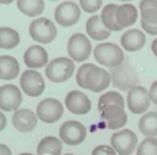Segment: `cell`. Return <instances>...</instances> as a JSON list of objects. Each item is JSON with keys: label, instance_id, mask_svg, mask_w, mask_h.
<instances>
[{"label": "cell", "instance_id": "cell-1", "mask_svg": "<svg viewBox=\"0 0 157 155\" xmlns=\"http://www.w3.org/2000/svg\"><path fill=\"white\" fill-rule=\"evenodd\" d=\"M76 82L82 89H87L93 92H99L105 90L110 85L112 78L110 73H108L107 70L88 63L78 68L76 73Z\"/></svg>", "mask_w": 157, "mask_h": 155}, {"label": "cell", "instance_id": "cell-2", "mask_svg": "<svg viewBox=\"0 0 157 155\" xmlns=\"http://www.w3.org/2000/svg\"><path fill=\"white\" fill-rule=\"evenodd\" d=\"M96 60L108 68H118L124 63V53L121 48L112 42H104L97 44V47L93 50Z\"/></svg>", "mask_w": 157, "mask_h": 155}, {"label": "cell", "instance_id": "cell-3", "mask_svg": "<svg viewBox=\"0 0 157 155\" xmlns=\"http://www.w3.org/2000/svg\"><path fill=\"white\" fill-rule=\"evenodd\" d=\"M112 84L114 87L124 91H130L131 89L139 86V75L130 63H123L118 68L110 70Z\"/></svg>", "mask_w": 157, "mask_h": 155}, {"label": "cell", "instance_id": "cell-4", "mask_svg": "<svg viewBox=\"0 0 157 155\" xmlns=\"http://www.w3.org/2000/svg\"><path fill=\"white\" fill-rule=\"evenodd\" d=\"M74 70V62L69 58L60 57L49 62L45 68V76L53 82H64L72 76Z\"/></svg>", "mask_w": 157, "mask_h": 155}, {"label": "cell", "instance_id": "cell-5", "mask_svg": "<svg viewBox=\"0 0 157 155\" xmlns=\"http://www.w3.org/2000/svg\"><path fill=\"white\" fill-rule=\"evenodd\" d=\"M55 25L47 17H39L31 22L29 25V36L33 41L38 43H50L56 37Z\"/></svg>", "mask_w": 157, "mask_h": 155}, {"label": "cell", "instance_id": "cell-6", "mask_svg": "<svg viewBox=\"0 0 157 155\" xmlns=\"http://www.w3.org/2000/svg\"><path fill=\"white\" fill-rule=\"evenodd\" d=\"M92 50L91 42L88 41L87 36L83 33H75L69 38L67 42V53L69 57L75 62H83L86 60Z\"/></svg>", "mask_w": 157, "mask_h": 155}, {"label": "cell", "instance_id": "cell-7", "mask_svg": "<svg viewBox=\"0 0 157 155\" xmlns=\"http://www.w3.org/2000/svg\"><path fill=\"white\" fill-rule=\"evenodd\" d=\"M87 135L85 125L77 121H67L63 123L59 130L60 140L67 145H78L81 144Z\"/></svg>", "mask_w": 157, "mask_h": 155}, {"label": "cell", "instance_id": "cell-8", "mask_svg": "<svg viewBox=\"0 0 157 155\" xmlns=\"http://www.w3.org/2000/svg\"><path fill=\"white\" fill-rule=\"evenodd\" d=\"M110 144L119 155H130L136 149L137 137L130 129H121L112 135Z\"/></svg>", "mask_w": 157, "mask_h": 155}, {"label": "cell", "instance_id": "cell-9", "mask_svg": "<svg viewBox=\"0 0 157 155\" xmlns=\"http://www.w3.org/2000/svg\"><path fill=\"white\" fill-rule=\"evenodd\" d=\"M64 113L63 105L55 98H44L37 105L36 114L39 121L44 123L56 122Z\"/></svg>", "mask_w": 157, "mask_h": 155}, {"label": "cell", "instance_id": "cell-10", "mask_svg": "<svg viewBox=\"0 0 157 155\" xmlns=\"http://www.w3.org/2000/svg\"><path fill=\"white\" fill-rule=\"evenodd\" d=\"M55 21L63 27H70L75 25L81 17V10L74 1H64L59 4L54 11Z\"/></svg>", "mask_w": 157, "mask_h": 155}, {"label": "cell", "instance_id": "cell-11", "mask_svg": "<svg viewBox=\"0 0 157 155\" xmlns=\"http://www.w3.org/2000/svg\"><path fill=\"white\" fill-rule=\"evenodd\" d=\"M20 85H21L22 91L31 97H37L42 95L45 87L42 75L38 71L29 70V69L22 73L21 79H20Z\"/></svg>", "mask_w": 157, "mask_h": 155}, {"label": "cell", "instance_id": "cell-12", "mask_svg": "<svg viewBox=\"0 0 157 155\" xmlns=\"http://www.w3.org/2000/svg\"><path fill=\"white\" fill-rule=\"evenodd\" d=\"M150 102H151L150 92L144 86H136L130 91H128L126 103H128V108L132 113L140 114L146 112L150 106Z\"/></svg>", "mask_w": 157, "mask_h": 155}, {"label": "cell", "instance_id": "cell-13", "mask_svg": "<svg viewBox=\"0 0 157 155\" xmlns=\"http://www.w3.org/2000/svg\"><path fill=\"white\" fill-rule=\"evenodd\" d=\"M22 103V93L20 89L12 84H5L0 87V109L18 111Z\"/></svg>", "mask_w": 157, "mask_h": 155}, {"label": "cell", "instance_id": "cell-14", "mask_svg": "<svg viewBox=\"0 0 157 155\" xmlns=\"http://www.w3.org/2000/svg\"><path fill=\"white\" fill-rule=\"evenodd\" d=\"M66 108L74 114H86L91 109V100L82 91H70L65 97Z\"/></svg>", "mask_w": 157, "mask_h": 155}, {"label": "cell", "instance_id": "cell-15", "mask_svg": "<svg viewBox=\"0 0 157 155\" xmlns=\"http://www.w3.org/2000/svg\"><path fill=\"white\" fill-rule=\"evenodd\" d=\"M101 118L108 129H120L126 124L128 116L124 108L119 106H109L101 112Z\"/></svg>", "mask_w": 157, "mask_h": 155}, {"label": "cell", "instance_id": "cell-16", "mask_svg": "<svg viewBox=\"0 0 157 155\" xmlns=\"http://www.w3.org/2000/svg\"><path fill=\"white\" fill-rule=\"evenodd\" d=\"M37 121H38L37 114L34 112H32L31 109H28V108L18 109L12 116L13 127L18 132H22V133L33 130L37 125Z\"/></svg>", "mask_w": 157, "mask_h": 155}, {"label": "cell", "instance_id": "cell-17", "mask_svg": "<svg viewBox=\"0 0 157 155\" xmlns=\"http://www.w3.org/2000/svg\"><path fill=\"white\" fill-rule=\"evenodd\" d=\"M23 60L29 69H38L48 63V53L43 47L34 44L25 52Z\"/></svg>", "mask_w": 157, "mask_h": 155}, {"label": "cell", "instance_id": "cell-18", "mask_svg": "<svg viewBox=\"0 0 157 155\" xmlns=\"http://www.w3.org/2000/svg\"><path fill=\"white\" fill-rule=\"evenodd\" d=\"M121 46L128 52H136L140 50L146 42V36L142 31L137 28H132L129 31H125L120 38Z\"/></svg>", "mask_w": 157, "mask_h": 155}, {"label": "cell", "instance_id": "cell-19", "mask_svg": "<svg viewBox=\"0 0 157 155\" xmlns=\"http://www.w3.org/2000/svg\"><path fill=\"white\" fill-rule=\"evenodd\" d=\"M86 32L87 34L94 39V41H104L110 36V32L104 23L102 22L101 16L94 15L92 17H90L86 22Z\"/></svg>", "mask_w": 157, "mask_h": 155}, {"label": "cell", "instance_id": "cell-20", "mask_svg": "<svg viewBox=\"0 0 157 155\" xmlns=\"http://www.w3.org/2000/svg\"><path fill=\"white\" fill-rule=\"evenodd\" d=\"M137 20V9L132 4H121L117 10V21L119 26L124 30L134 25Z\"/></svg>", "mask_w": 157, "mask_h": 155}, {"label": "cell", "instance_id": "cell-21", "mask_svg": "<svg viewBox=\"0 0 157 155\" xmlns=\"http://www.w3.org/2000/svg\"><path fill=\"white\" fill-rule=\"evenodd\" d=\"M20 73V63L11 55L0 57V79L13 80Z\"/></svg>", "mask_w": 157, "mask_h": 155}, {"label": "cell", "instance_id": "cell-22", "mask_svg": "<svg viewBox=\"0 0 157 155\" xmlns=\"http://www.w3.org/2000/svg\"><path fill=\"white\" fill-rule=\"evenodd\" d=\"M63 150L61 140L56 137L43 138L37 146V155H60Z\"/></svg>", "mask_w": 157, "mask_h": 155}, {"label": "cell", "instance_id": "cell-23", "mask_svg": "<svg viewBox=\"0 0 157 155\" xmlns=\"http://www.w3.org/2000/svg\"><path fill=\"white\" fill-rule=\"evenodd\" d=\"M139 129L147 138H155L157 135V112L145 113L140 118Z\"/></svg>", "mask_w": 157, "mask_h": 155}, {"label": "cell", "instance_id": "cell-24", "mask_svg": "<svg viewBox=\"0 0 157 155\" xmlns=\"http://www.w3.org/2000/svg\"><path fill=\"white\" fill-rule=\"evenodd\" d=\"M117 4H108L103 7L102 14H101V18L102 22L104 23V26L109 30V31H121L123 28L119 26L118 21H117V10H118Z\"/></svg>", "mask_w": 157, "mask_h": 155}, {"label": "cell", "instance_id": "cell-25", "mask_svg": "<svg viewBox=\"0 0 157 155\" xmlns=\"http://www.w3.org/2000/svg\"><path fill=\"white\" fill-rule=\"evenodd\" d=\"M20 34L17 31L10 27L0 28V48L2 49H12L20 43Z\"/></svg>", "mask_w": 157, "mask_h": 155}, {"label": "cell", "instance_id": "cell-26", "mask_svg": "<svg viewBox=\"0 0 157 155\" xmlns=\"http://www.w3.org/2000/svg\"><path fill=\"white\" fill-rule=\"evenodd\" d=\"M17 7L22 14L29 17H34L43 12L44 2L40 0H20L17 1Z\"/></svg>", "mask_w": 157, "mask_h": 155}, {"label": "cell", "instance_id": "cell-27", "mask_svg": "<svg viewBox=\"0 0 157 155\" xmlns=\"http://www.w3.org/2000/svg\"><path fill=\"white\" fill-rule=\"evenodd\" d=\"M109 106H119L121 108H124L125 106V101L123 98V96L120 93H118L117 91H108L105 93H103L99 100H98V109L99 112Z\"/></svg>", "mask_w": 157, "mask_h": 155}, {"label": "cell", "instance_id": "cell-28", "mask_svg": "<svg viewBox=\"0 0 157 155\" xmlns=\"http://www.w3.org/2000/svg\"><path fill=\"white\" fill-rule=\"evenodd\" d=\"M140 11L142 21L147 23H157V1L144 0L140 2Z\"/></svg>", "mask_w": 157, "mask_h": 155}, {"label": "cell", "instance_id": "cell-29", "mask_svg": "<svg viewBox=\"0 0 157 155\" xmlns=\"http://www.w3.org/2000/svg\"><path fill=\"white\" fill-rule=\"evenodd\" d=\"M136 155H157V139L156 138L144 139L136 149Z\"/></svg>", "mask_w": 157, "mask_h": 155}, {"label": "cell", "instance_id": "cell-30", "mask_svg": "<svg viewBox=\"0 0 157 155\" xmlns=\"http://www.w3.org/2000/svg\"><path fill=\"white\" fill-rule=\"evenodd\" d=\"M80 6L86 12H96L101 9L102 1L101 0H82L80 1Z\"/></svg>", "mask_w": 157, "mask_h": 155}, {"label": "cell", "instance_id": "cell-31", "mask_svg": "<svg viewBox=\"0 0 157 155\" xmlns=\"http://www.w3.org/2000/svg\"><path fill=\"white\" fill-rule=\"evenodd\" d=\"M92 155H117V151L108 145H98L92 150Z\"/></svg>", "mask_w": 157, "mask_h": 155}, {"label": "cell", "instance_id": "cell-32", "mask_svg": "<svg viewBox=\"0 0 157 155\" xmlns=\"http://www.w3.org/2000/svg\"><path fill=\"white\" fill-rule=\"evenodd\" d=\"M141 26L148 34H157V23H147L146 21L141 20Z\"/></svg>", "mask_w": 157, "mask_h": 155}, {"label": "cell", "instance_id": "cell-33", "mask_svg": "<svg viewBox=\"0 0 157 155\" xmlns=\"http://www.w3.org/2000/svg\"><path fill=\"white\" fill-rule=\"evenodd\" d=\"M148 92H150V98H151V101L157 106V81H155V82L151 85Z\"/></svg>", "mask_w": 157, "mask_h": 155}, {"label": "cell", "instance_id": "cell-34", "mask_svg": "<svg viewBox=\"0 0 157 155\" xmlns=\"http://www.w3.org/2000/svg\"><path fill=\"white\" fill-rule=\"evenodd\" d=\"M0 155H12V154L11 150L5 144H0Z\"/></svg>", "mask_w": 157, "mask_h": 155}, {"label": "cell", "instance_id": "cell-35", "mask_svg": "<svg viewBox=\"0 0 157 155\" xmlns=\"http://www.w3.org/2000/svg\"><path fill=\"white\" fill-rule=\"evenodd\" d=\"M5 124H6V117L2 112H0V130L5 128Z\"/></svg>", "mask_w": 157, "mask_h": 155}, {"label": "cell", "instance_id": "cell-36", "mask_svg": "<svg viewBox=\"0 0 157 155\" xmlns=\"http://www.w3.org/2000/svg\"><path fill=\"white\" fill-rule=\"evenodd\" d=\"M151 49H152L153 54L157 57V38L153 39V42H152V44H151Z\"/></svg>", "mask_w": 157, "mask_h": 155}, {"label": "cell", "instance_id": "cell-37", "mask_svg": "<svg viewBox=\"0 0 157 155\" xmlns=\"http://www.w3.org/2000/svg\"><path fill=\"white\" fill-rule=\"evenodd\" d=\"M20 155H34V154H31V153H22V154H20Z\"/></svg>", "mask_w": 157, "mask_h": 155}, {"label": "cell", "instance_id": "cell-38", "mask_svg": "<svg viewBox=\"0 0 157 155\" xmlns=\"http://www.w3.org/2000/svg\"><path fill=\"white\" fill-rule=\"evenodd\" d=\"M65 155H74V154H65Z\"/></svg>", "mask_w": 157, "mask_h": 155}]
</instances>
